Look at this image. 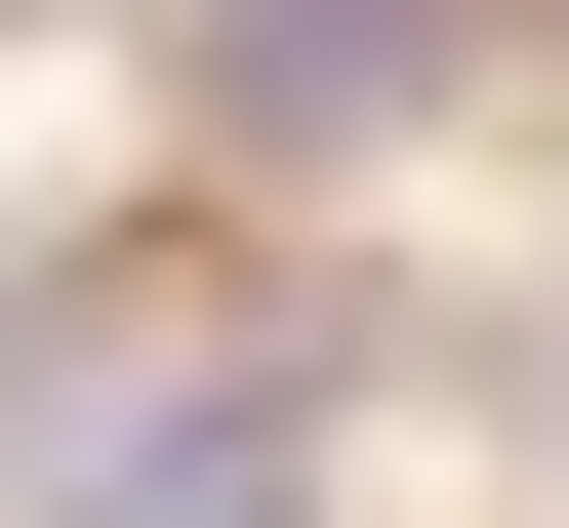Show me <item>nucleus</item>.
I'll use <instances>...</instances> for the list:
<instances>
[{"label":"nucleus","instance_id":"nucleus-1","mask_svg":"<svg viewBox=\"0 0 569 528\" xmlns=\"http://www.w3.org/2000/svg\"><path fill=\"white\" fill-rule=\"evenodd\" d=\"M41 528H326V366H82Z\"/></svg>","mask_w":569,"mask_h":528},{"label":"nucleus","instance_id":"nucleus-2","mask_svg":"<svg viewBox=\"0 0 569 528\" xmlns=\"http://www.w3.org/2000/svg\"><path fill=\"white\" fill-rule=\"evenodd\" d=\"M488 82V0H203V122H407Z\"/></svg>","mask_w":569,"mask_h":528}]
</instances>
